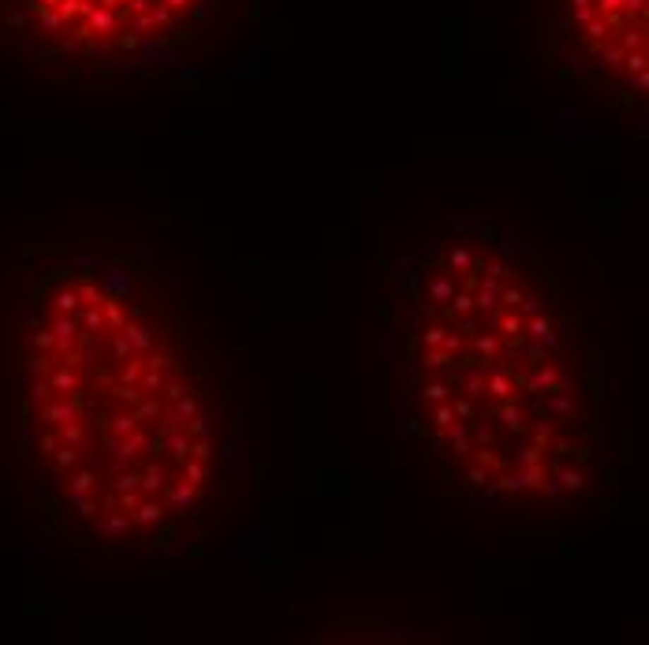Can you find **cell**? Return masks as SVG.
<instances>
[{
  "label": "cell",
  "instance_id": "obj_1",
  "mask_svg": "<svg viewBox=\"0 0 649 645\" xmlns=\"http://www.w3.org/2000/svg\"><path fill=\"white\" fill-rule=\"evenodd\" d=\"M258 332L202 235L168 213L42 220L4 328L8 459L52 545L176 574L246 537L273 470Z\"/></svg>",
  "mask_w": 649,
  "mask_h": 645
},
{
  "label": "cell",
  "instance_id": "obj_4",
  "mask_svg": "<svg viewBox=\"0 0 649 645\" xmlns=\"http://www.w3.org/2000/svg\"><path fill=\"white\" fill-rule=\"evenodd\" d=\"M523 68L567 120L642 131L649 0H519Z\"/></svg>",
  "mask_w": 649,
  "mask_h": 645
},
{
  "label": "cell",
  "instance_id": "obj_3",
  "mask_svg": "<svg viewBox=\"0 0 649 645\" xmlns=\"http://www.w3.org/2000/svg\"><path fill=\"white\" fill-rule=\"evenodd\" d=\"M269 0H0L26 64L86 94H168L228 64Z\"/></svg>",
  "mask_w": 649,
  "mask_h": 645
},
{
  "label": "cell",
  "instance_id": "obj_2",
  "mask_svg": "<svg viewBox=\"0 0 649 645\" xmlns=\"http://www.w3.org/2000/svg\"><path fill=\"white\" fill-rule=\"evenodd\" d=\"M369 429L410 481L508 522L612 504L634 351L605 261L515 213L459 209L369 276Z\"/></svg>",
  "mask_w": 649,
  "mask_h": 645
}]
</instances>
